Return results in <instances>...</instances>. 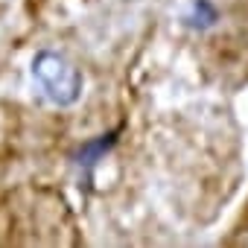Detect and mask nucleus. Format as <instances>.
Instances as JSON below:
<instances>
[{
	"instance_id": "1",
	"label": "nucleus",
	"mask_w": 248,
	"mask_h": 248,
	"mask_svg": "<svg viewBox=\"0 0 248 248\" xmlns=\"http://www.w3.org/2000/svg\"><path fill=\"white\" fill-rule=\"evenodd\" d=\"M187 21L196 30H207V27H213L219 21V12H216V6L210 3V0H196V3H193V15Z\"/></svg>"
},
{
	"instance_id": "2",
	"label": "nucleus",
	"mask_w": 248,
	"mask_h": 248,
	"mask_svg": "<svg viewBox=\"0 0 248 248\" xmlns=\"http://www.w3.org/2000/svg\"><path fill=\"white\" fill-rule=\"evenodd\" d=\"M114 143H117V132H111V135H102L99 140L88 143V146L82 149V155H79V158L85 161V167H93V164H96V158H99L102 152H108V149H111Z\"/></svg>"
}]
</instances>
